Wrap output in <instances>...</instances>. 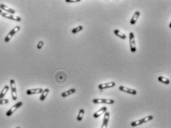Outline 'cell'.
<instances>
[{
    "label": "cell",
    "instance_id": "obj_1",
    "mask_svg": "<svg viewBox=\"0 0 171 128\" xmlns=\"http://www.w3.org/2000/svg\"><path fill=\"white\" fill-rule=\"evenodd\" d=\"M153 118V116H148L144 117V118H142L141 120H138V121H136V122H133L131 123V126L132 127H136V126L142 125V124H144V123L151 121Z\"/></svg>",
    "mask_w": 171,
    "mask_h": 128
},
{
    "label": "cell",
    "instance_id": "obj_2",
    "mask_svg": "<svg viewBox=\"0 0 171 128\" xmlns=\"http://www.w3.org/2000/svg\"><path fill=\"white\" fill-rule=\"evenodd\" d=\"M129 40H130V45H131V50L132 53H135L136 51V39L135 35L133 32H131L129 34Z\"/></svg>",
    "mask_w": 171,
    "mask_h": 128
},
{
    "label": "cell",
    "instance_id": "obj_3",
    "mask_svg": "<svg viewBox=\"0 0 171 128\" xmlns=\"http://www.w3.org/2000/svg\"><path fill=\"white\" fill-rule=\"evenodd\" d=\"M93 102L94 104H107V105H113L115 103L113 99H93Z\"/></svg>",
    "mask_w": 171,
    "mask_h": 128
},
{
    "label": "cell",
    "instance_id": "obj_4",
    "mask_svg": "<svg viewBox=\"0 0 171 128\" xmlns=\"http://www.w3.org/2000/svg\"><path fill=\"white\" fill-rule=\"evenodd\" d=\"M10 84H11V87L12 99L13 101H16L17 99V87H16L15 80L11 79L10 82Z\"/></svg>",
    "mask_w": 171,
    "mask_h": 128
},
{
    "label": "cell",
    "instance_id": "obj_5",
    "mask_svg": "<svg viewBox=\"0 0 171 128\" xmlns=\"http://www.w3.org/2000/svg\"><path fill=\"white\" fill-rule=\"evenodd\" d=\"M19 30H20V27H19V26H16L15 28H13L9 32V33L6 36V37L5 38V42H8V41L11 39L12 37L15 35Z\"/></svg>",
    "mask_w": 171,
    "mask_h": 128
},
{
    "label": "cell",
    "instance_id": "obj_6",
    "mask_svg": "<svg viewBox=\"0 0 171 128\" xmlns=\"http://www.w3.org/2000/svg\"><path fill=\"white\" fill-rule=\"evenodd\" d=\"M2 16L3 17L7 18L8 19H11L13 21H16V22H21L22 19L21 17L16 16V15H13V14H10V13H2Z\"/></svg>",
    "mask_w": 171,
    "mask_h": 128
},
{
    "label": "cell",
    "instance_id": "obj_7",
    "mask_svg": "<svg viewBox=\"0 0 171 128\" xmlns=\"http://www.w3.org/2000/svg\"><path fill=\"white\" fill-rule=\"evenodd\" d=\"M22 105V101H19L17 104H15L6 113V116H11L12 114H13L15 111L17 110V109H19Z\"/></svg>",
    "mask_w": 171,
    "mask_h": 128
},
{
    "label": "cell",
    "instance_id": "obj_8",
    "mask_svg": "<svg viewBox=\"0 0 171 128\" xmlns=\"http://www.w3.org/2000/svg\"><path fill=\"white\" fill-rule=\"evenodd\" d=\"M116 86V83L114 82H110L108 83H104V84H100L98 88L100 90H102L104 89H108V88H111V87H114Z\"/></svg>",
    "mask_w": 171,
    "mask_h": 128
},
{
    "label": "cell",
    "instance_id": "obj_9",
    "mask_svg": "<svg viewBox=\"0 0 171 128\" xmlns=\"http://www.w3.org/2000/svg\"><path fill=\"white\" fill-rule=\"evenodd\" d=\"M119 90H121V92H125V93H129V94H132V95H136L137 91L134 89H131V88H129V87H127L125 86H119Z\"/></svg>",
    "mask_w": 171,
    "mask_h": 128
},
{
    "label": "cell",
    "instance_id": "obj_10",
    "mask_svg": "<svg viewBox=\"0 0 171 128\" xmlns=\"http://www.w3.org/2000/svg\"><path fill=\"white\" fill-rule=\"evenodd\" d=\"M109 118H110V113L109 112H106L104 113V118H103V123L102 128H107L108 127V124Z\"/></svg>",
    "mask_w": 171,
    "mask_h": 128
},
{
    "label": "cell",
    "instance_id": "obj_11",
    "mask_svg": "<svg viewBox=\"0 0 171 128\" xmlns=\"http://www.w3.org/2000/svg\"><path fill=\"white\" fill-rule=\"evenodd\" d=\"M43 92L42 88H36V89H29L26 91L27 95H33V94H39Z\"/></svg>",
    "mask_w": 171,
    "mask_h": 128
},
{
    "label": "cell",
    "instance_id": "obj_12",
    "mask_svg": "<svg viewBox=\"0 0 171 128\" xmlns=\"http://www.w3.org/2000/svg\"><path fill=\"white\" fill-rule=\"evenodd\" d=\"M0 9L2 11V10H4V11H5L7 13H9L10 14H15V10H13V9H12L11 7H7V6H6L5 5H3V4H1L0 5Z\"/></svg>",
    "mask_w": 171,
    "mask_h": 128
},
{
    "label": "cell",
    "instance_id": "obj_13",
    "mask_svg": "<svg viewBox=\"0 0 171 128\" xmlns=\"http://www.w3.org/2000/svg\"><path fill=\"white\" fill-rule=\"evenodd\" d=\"M106 112H107V107H103L100 110H98V111H96V112L93 114V117L96 118L99 117L100 116H102L104 113H105Z\"/></svg>",
    "mask_w": 171,
    "mask_h": 128
},
{
    "label": "cell",
    "instance_id": "obj_14",
    "mask_svg": "<svg viewBox=\"0 0 171 128\" xmlns=\"http://www.w3.org/2000/svg\"><path fill=\"white\" fill-rule=\"evenodd\" d=\"M140 12L139 11H136L134 13V14H133V17H132L131 20V24L132 25H133V24H135L136 23V22L138 21V19L139 18V16H140Z\"/></svg>",
    "mask_w": 171,
    "mask_h": 128
},
{
    "label": "cell",
    "instance_id": "obj_15",
    "mask_svg": "<svg viewBox=\"0 0 171 128\" xmlns=\"http://www.w3.org/2000/svg\"><path fill=\"white\" fill-rule=\"evenodd\" d=\"M76 89L72 88V89H70V90H67V91H65V92H63L61 96H62V98H65V97H67V96H70V95L75 93H76Z\"/></svg>",
    "mask_w": 171,
    "mask_h": 128
},
{
    "label": "cell",
    "instance_id": "obj_16",
    "mask_svg": "<svg viewBox=\"0 0 171 128\" xmlns=\"http://www.w3.org/2000/svg\"><path fill=\"white\" fill-rule=\"evenodd\" d=\"M113 33L115 35H116L118 37H119V38L122 39H127V36H126L125 33H123L122 32H121L119 30H114Z\"/></svg>",
    "mask_w": 171,
    "mask_h": 128
},
{
    "label": "cell",
    "instance_id": "obj_17",
    "mask_svg": "<svg viewBox=\"0 0 171 128\" xmlns=\"http://www.w3.org/2000/svg\"><path fill=\"white\" fill-rule=\"evenodd\" d=\"M8 90H9V86L8 85H5V87H3V89L2 90V91L0 93V99H3L5 96V95L8 92Z\"/></svg>",
    "mask_w": 171,
    "mask_h": 128
},
{
    "label": "cell",
    "instance_id": "obj_18",
    "mask_svg": "<svg viewBox=\"0 0 171 128\" xmlns=\"http://www.w3.org/2000/svg\"><path fill=\"white\" fill-rule=\"evenodd\" d=\"M49 92H50V90L48 88H46L45 90H43V92L42 93V95H41V96H40L39 98L40 101H44L46 99V97L47 96Z\"/></svg>",
    "mask_w": 171,
    "mask_h": 128
},
{
    "label": "cell",
    "instance_id": "obj_19",
    "mask_svg": "<svg viewBox=\"0 0 171 128\" xmlns=\"http://www.w3.org/2000/svg\"><path fill=\"white\" fill-rule=\"evenodd\" d=\"M158 80H159L160 82L165 84H170V81L168 79L164 77V76H159V77L158 78Z\"/></svg>",
    "mask_w": 171,
    "mask_h": 128
},
{
    "label": "cell",
    "instance_id": "obj_20",
    "mask_svg": "<svg viewBox=\"0 0 171 128\" xmlns=\"http://www.w3.org/2000/svg\"><path fill=\"white\" fill-rule=\"evenodd\" d=\"M84 114H85V110L84 109H81L79 112V114L77 116V121L78 122H81L83 118V116H84Z\"/></svg>",
    "mask_w": 171,
    "mask_h": 128
},
{
    "label": "cell",
    "instance_id": "obj_21",
    "mask_svg": "<svg viewBox=\"0 0 171 128\" xmlns=\"http://www.w3.org/2000/svg\"><path fill=\"white\" fill-rule=\"evenodd\" d=\"M82 29H83V26H82V25L78 26V27H76V28H75L72 30V33H74H74H79Z\"/></svg>",
    "mask_w": 171,
    "mask_h": 128
},
{
    "label": "cell",
    "instance_id": "obj_22",
    "mask_svg": "<svg viewBox=\"0 0 171 128\" xmlns=\"http://www.w3.org/2000/svg\"><path fill=\"white\" fill-rule=\"evenodd\" d=\"M9 103V100L7 99H0V105H6Z\"/></svg>",
    "mask_w": 171,
    "mask_h": 128
},
{
    "label": "cell",
    "instance_id": "obj_23",
    "mask_svg": "<svg viewBox=\"0 0 171 128\" xmlns=\"http://www.w3.org/2000/svg\"><path fill=\"white\" fill-rule=\"evenodd\" d=\"M43 45H44V42H43V41H39V43L37 44V48H38L39 50H40V49L42 48Z\"/></svg>",
    "mask_w": 171,
    "mask_h": 128
},
{
    "label": "cell",
    "instance_id": "obj_24",
    "mask_svg": "<svg viewBox=\"0 0 171 128\" xmlns=\"http://www.w3.org/2000/svg\"><path fill=\"white\" fill-rule=\"evenodd\" d=\"M81 0H66V2L68 3H75V2H79Z\"/></svg>",
    "mask_w": 171,
    "mask_h": 128
},
{
    "label": "cell",
    "instance_id": "obj_25",
    "mask_svg": "<svg viewBox=\"0 0 171 128\" xmlns=\"http://www.w3.org/2000/svg\"><path fill=\"white\" fill-rule=\"evenodd\" d=\"M2 11L0 9V15H2Z\"/></svg>",
    "mask_w": 171,
    "mask_h": 128
},
{
    "label": "cell",
    "instance_id": "obj_26",
    "mask_svg": "<svg viewBox=\"0 0 171 128\" xmlns=\"http://www.w3.org/2000/svg\"><path fill=\"white\" fill-rule=\"evenodd\" d=\"M17 128H21V127H17Z\"/></svg>",
    "mask_w": 171,
    "mask_h": 128
}]
</instances>
